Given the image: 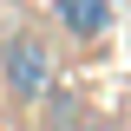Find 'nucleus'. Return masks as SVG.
I'll return each instance as SVG.
<instances>
[{
  "mask_svg": "<svg viewBox=\"0 0 131 131\" xmlns=\"http://www.w3.org/2000/svg\"><path fill=\"white\" fill-rule=\"evenodd\" d=\"M79 131H112V125H79Z\"/></svg>",
  "mask_w": 131,
  "mask_h": 131,
  "instance_id": "7ed1b4c3",
  "label": "nucleus"
},
{
  "mask_svg": "<svg viewBox=\"0 0 131 131\" xmlns=\"http://www.w3.org/2000/svg\"><path fill=\"white\" fill-rule=\"evenodd\" d=\"M59 7V26L72 33V39H98L105 33V20H112V7L105 0H52Z\"/></svg>",
  "mask_w": 131,
  "mask_h": 131,
  "instance_id": "f03ea898",
  "label": "nucleus"
},
{
  "mask_svg": "<svg viewBox=\"0 0 131 131\" xmlns=\"http://www.w3.org/2000/svg\"><path fill=\"white\" fill-rule=\"evenodd\" d=\"M0 79H7V92H13L20 105H33V98L52 85V52H46V39H39V33H13V39H7Z\"/></svg>",
  "mask_w": 131,
  "mask_h": 131,
  "instance_id": "f257e3e1",
  "label": "nucleus"
}]
</instances>
